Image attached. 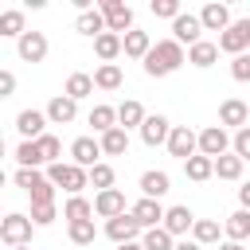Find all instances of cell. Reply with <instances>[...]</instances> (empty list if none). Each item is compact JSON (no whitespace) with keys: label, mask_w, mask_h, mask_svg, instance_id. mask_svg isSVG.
I'll return each mask as SVG.
<instances>
[{"label":"cell","mask_w":250,"mask_h":250,"mask_svg":"<svg viewBox=\"0 0 250 250\" xmlns=\"http://www.w3.org/2000/svg\"><path fill=\"white\" fill-rule=\"evenodd\" d=\"M184 62H188V51H184L176 39H160V43L148 51V59H145V74H148V78H168V74H176Z\"/></svg>","instance_id":"1"},{"label":"cell","mask_w":250,"mask_h":250,"mask_svg":"<svg viewBox=\"0 0 250 250\" xmlns=\"http://www.w3.org/2000/svg\"><path fill=\"white\" fill-rule=\"evenodd\" d=\"M47 180L55 184V188H62L66 195H82V188L90 184V172L86 168H78V164H47Z\"/></svg>","instance_id":"2"},{"label":"cell","mask_w":250,"mask_h":250,"mask_svg":"<svg viewBox=\"0 0 250 250\" xmlns=\"http://www.w3.org/2000/svg\"><path fill=\"white\" fill-rule=\"evenodd\" d=\"M31 215H20V211H12V215H4L0 219V238H4V246L12 250V246H31Z\"/></svg>","instance_id":"3"},{"label":"cell","mask_w":250,"mask_h":250,"mask_svg":"<svg viewBox=\"0 0 250 250\" xmlns=\"http://www.w3.org/2000/svg\"><path fill=\"white\" fill-rule=\"evenodd\" d=\"M98 8H102L105 27H109L113 35H129V31H133V8H129L125 0H102Z\"/></svg>","instance_id":"4"},{"label":"cell","mask_w":250,"mask_h":250,"mask_svg":"<svg viewBox=\"0 0 250 250\" xmlns=\"http://www.w3.org/2000/svg\"><path fill=\"white\" fill-rule=\"evenodd\" d=\"M230 148H234V137H230L223 125H207V129L199 133V152H203V156L219 160V156H227Z\"/></svg>","instance_id":"5"},{"label":"cell","mask_w":250,"mask_h":250,"mask_svg":"<svg viewBox=\"0 0 250 250\" xmlns=\"http://www.w3.org/2000/svg\"><path fill=\"white\" fill-rule=\"evenodd\" d=\"M246 47H250V16H246V20H234V23L219 35V51H227L230 59H234V55H246Z\"/></svg>","instance_id":"6"},{"label":"cell","mask_w":250,"mask_h":250,"mask_svg":"<svg viewBox=\"0 0 250 250\" xmlns=\"http://www.w3.org/2000/svg\"><path fill=\"white\" fill-rule=\"evenodd\" d=\"M168 152H172V156H180V160L199 156V133H191L188 125H176V129H172V137H168Z\"/></svg>","instance_id":"7"},{"label":"cell","mask_w":250,"mask_h":250,"mask_svg":"<svg viewBox=\"0 0 250 250\" xmlns=\"http://www.w3.org/2000/svg\"><path fill=\"white\" fill-rule=\"evenodd\" d=\"M129 211H133V219L141 223V230L164 227V215H168V207H160V199H145V195H141V199H137Z\"/></svg>","instance_id":"8"},{"label":"cell","mask_w":250,"mask_h":250,"mask_svg":"<svg viewBox=\"0 0 250 250\" xmlns=\"http://www.w3.org/2000/svg\"><path fill=\"white\" fill-rule=\"evenodd\" d=\"M137 234H141V223L133 219V211H125V215H117V219H109V223H105V238H109V242H117V246L137 242Z\"/></svg>","instance_id":"9"},{"label":"cell","mask_w":250,"mask_h":250,"mask_svg":"<svg viewBox=\"0 0 250 250\" xmlns=\"http://www.w3.org/2000/svg\"><path fill=\"white\" fill-rule=\"evenodd\" d=\"M172 39L184 47H195L199 39H203V23H199V16H191V12H184V16H176L172 20Z\"/></svg>","instance_id":"10"},{"label":"cell","mask_w":250,"mask_h":250,"mask_svg":"<svg viewBox=\"0 0 250 250\" xmlns=\"http://www.w3.org/2000/svg\"><path fill=\"white\" fill-rule=\"evenodd\" d=\"M172 129H176V125H172L164 113H148V121L141 125V141H145L148 148H156V145H168Z\"/></svg>","instance_id":"11"},{"label":"cell","mask_w":250,"mask_h":250,"mask_svg":"<svg viewBox=\"0 0 250 250\" xmlns=\"http://www.w3.org/2000/svg\"><path fill=\"white\" fill-rule=\"evenodd\" d=\"M98 156H102V141H94V137H78V141L70 145V164H78V168H86V172L102 164Z\"/></svg>","instance_id":"12"},{"label":"cell","mask_w":250,"mask_h":250,"mask_svg":"<svg viewBox=\"0 0 250 250\" xmlns=\"http://www.w3.org/2000/svg\"><path fill=\"white\" fill-rule=\"evenodd\" d=\"M246 121H250V105H246L242 98H227V102L219 105V125H223V129L230 125V129L238 133V129H246Z\"/></svg>","instance_id":"13"},{"label":"cell","mask_w":250,"mask_h":250,"mask_svg":"<svg viewBox=\"0 0 250 250\" xmlns=\"http://www.w3.org/2000/svg\"><path fill=\"white\" fill-rule=\"evenodd\" d=\"M16 51H20L23 62H43L47 59V35L43 31H27V35L16 39Z\"/></svg>","instance_id":"14"},{"label":"cell","mask_w":250,"mask_h":250,"mask_svg":"<svg viewBox=\"0 0 250 250\" xmlns=\"http://www.w3.org/2000/svg\"><path fill=\"white\" fill-rule=\"evenodd\" d=\"M74 117H78V102H74V98L55 94V98L47 102V121H51V125H70Z\"/></svg>","instance_id":"15"},{"label":"cell","mask_w":250,"mask_h":250,"mask_svg":"<svg viewBox=\"0 0 250 250\" xmlns=\"http://www.w3.org/2000/svg\"><path fill=\"white\" fill-rule=\"evenodd\" d=\"M94 215H102L105 223H109V219H117V215H125V195H121L117 188L98 191V195H94Z\"/></svg>","instance_id":"16"},{"label":"cell","mask_w":250,"mask_h":250,"mask_svg":"<svg viewBox=\"0 0 250 250\" xmlns=\"http://www.w3.org/2000/svg\"><path fill=\"white\" fill-rule=\"evenodd\" d=\"M43 125H47V109H23L16 117V129L23 141H39L43 137Z\"/></svg>","instance_id":"17"},{"label":"cell","mask_w":250,"mask_h":250,"mask_svg":"<svg viewBox=\"0 0 250 250\" xmlns=\"http://www.w3.org/2000/svg\"><path fill=\"white\" fill-rule=\"evenodd\" d=\"M199 23H203V31H227L234 20H230V12H227V4H203V12H199Z\"/></svg>","instance_id":"18"},{"label":"cell","mask_w":250,"mask_h":250,"mask_svg":"<svg viewBox=\"0 0 250 250\" xmlns=\"http://www.w3.org/2000/svg\"><path fill=\"white\" fill-rule=\"evenodd\" d=\"M172 191V180H168V172H160V168H148L145 176H141V195L145 199H160V195H168Z\"/></svg>","instance_id":"19"},{"label":"cell","mask_w":250,"mask_h":250,"mask_svg":"<svg viewBox=\"0 0 250 250\" xmlns=\"http://www.w3.org/2000/svg\"><path fill=\"white\" fill-rule=\"evenodd\" d=\"M145 121H148V113H145V105H141L137 98H129V102L117 105V125H121L125 133H129V129H141Z\"/></svg>","instance_id":"20"},{"label":"cell","mask_w":250,"mask_h":250,"mask_svg":"<svg viewBox=\"0 0 250 250\" xmlns=\"http://www.w3.org/2000/svg\"><path fill=\"white\" fill-rule=\"evenodd\" d=\"M191 227H195V215H191L188 207H168V215H164V230H168L172 238H184Z\"/></svg>","instance_id":"21"},{"label":"cell","mask_w":250,"mask_h":250,"mask_svg":"<svg viewBox=\"0 0 250 250\" xmlns=\"http://www.w3.org/2000/svg\"><path fill=\"white\" fill-rule=\"evenodd\" d=\"M74 31H82V35H105L109 27H105V16H102V8H90V12H78V20H74Z\"/></svg>","instance_id":"22"},{"label":"cell","mask_w":250,"mask_h":250,"mask_svg":"<svg viewBox=\"0 0 250 250\" xmlns=\"http://www.w3.org/2000/svg\"><path fill=\"white\" fill-rule=\"evenodd\" d=\"M121 39H125V55H129V59H141V62H145V59H148V51L156 47V43L148 39V31H141V27H133V31H129V35H121Z\"/></svg>","instance_id":"23"},{"label":"cell","mask_w":250,"mask_h":250,"mask_svg":"<svg viewBox=\"0 0 250 250\" xmlns=\"http://www.w3.org/2000/svg\"><path fill=\"white\" fill-rule=\"evenodd\" d=\"M215 59H219V43H211V39H199L195 47H188V62L199 66V70L215 66Z\"/></svg>","instance_id":"24"},{"label":"cell","mask_w":250,"mask_h":250,"mask_svg":"<svg viewBox=\"0 0 250 250\" xmlns=\"http://www.w3.org/2000/svg\"><path fill=\"white\" fill-rule=\"evenodd\" d=\"M223 230H227V238H230V242H246V238H250V211H242V207H238V211H230V215H227V223H223Z\"/></svg>","instance_id":"25"},{"label":"cell","mask_w":250,"mask_h":250,"mask_svg":"<svg viewBox=\"0 0 250 250\" xmlns=\"http://www.w3.org/2000/svg\"><path fill=\"white\" fill-rule=\"evenodd\" d=\"M121 51H125V39H121V35H113V31H105V35H98V39H94V55H98L102 62H113Z\"/></svg>","instance_id":"26"},{"label":"cell","mask_w":250,"mask_h":250,"mask_svg":"<svg viewBox=\"0 0 250 250\" xmlns=\"http://www.w3.org/2000/svg\"><path fill=\"white\" fill-rule=\"evenodd\" d=\"M184 176H188V180H195V184H203V180H211V176H215V160L199 152V156L184 160Z\"/></svg>","instance_id":"27"},{"label":"cell","mask_w":250,"mask_h":250,"mask_svg":"<svg viewBox=\"0 0 250 250\" xmlns=\"http://www.w3.org/2000/svg\"><path fill=\"white\" fill-rule=\"evenodd\" d=\"M66 98H74V102H82V98H90L94 94V74H82V70H74L70 78H66V90H62Z\"/></svg>","instance_id":"28"},{"label":"cell","mask_w":250,"mask_h":250,"mask_svg":"<svg viewBox=\"0 0 250 250\" xmlns=\"http://www.w3.org/2000/svg\"><path fill=\"white\" fill-rule=\"evenodd\" d=\"M102 152L105 156H125L129 152V133L117 125V129H109V133H102Z\"/></svg>","instance_id":"29"},{"label":"cell","mask_w":250,"mask_h":250,"mask_svg":"<svg viewBox=\"0 0 250 250\" xmlns=\"http://www.w3.org/2000/svg\"><path fill=\"white\" fill-rule=\"evenodd\" d=\"M66 238H70L74 246H94V238H98V227H94V219L66 223Z\"/></svg>","instance_id":"30"},{"label":"cell","mask_w":250,"mask_h":250,"mask_svg":"<svg viewBox=\"0 0 250 250\" xmlns=\"http://www.w3.org/2000/svg\"><path fill=\"white\" fill-rule=\"evenodd\" d=\"M0 35H8V39H20V35H27V27H23V12H20V8H8V12H0Z\"/></svg>","instance_id":"31"},{"label":"cell","mask_w":250,"mask_h":250,"mask_svg":"<svg viewBox=\"0 0 250 250\" xmlns=\"http://www.w3.org/2000/svg\"><path fill=\"white\" fill-rule=\"evenodd\" d=\"M121 82H125V78H121V66H117V62H102V66L94 70V86H98V90H117Z\"/></svg>","instance_id":"32"},{"label":"cell","mask_w":250,"mask_h":250,"mask_svg":"<svg viewBox=\"0 0 250 250\" xmlns=\"http://www.w3.org/2000/svg\"><path fill=\"white\" fill-rule=\"evenodd\" d=\"M242 168H246V160L234 156V152H227V156L215 160V176L219 180H242Z\"/></svg>","instance_id":"33"},{"label":"cell","mask_w":250,"mask_h":250,"mask_svg":"<svg viewBox=\"0 0 250 250\" xmlns=\"http://www.w3.org/2000/svg\"><path fill=\"white\" fill-rule=\"evenodd\" d=\"M62 219L66 223H82V219H94V203L82 199V195H70L66 207H62Z\"/></svg>","instance_id":"34"},{"label":"cell","mask_w":250,"mask_h":250,"mask_svg":"<svg viewBox=\"0 0 250 250\" xmlns=\"http://www.w3.org/2000/svg\"><path fill=\"white\" fill-rule=\"evenodd\" d=\"M90 125H94V133L117 129V109H113V105H94V109H90Z\"/></svg>","instance_id":"35"},{"label":"cell","mask_w":250,"mask_h":250,"mask_svg":"<svg viewBox=\"0 0 250 250\" xmlns=\"http://www.w3.org/2000/svg\"><path fill=\"white\" fill-rule=\"evenodd\" d=\"M16 160H20V168H43V164H47L35 141H20V145H16Z\"/></svg>","instance_id":"36"},{"label":"cell","mask_w":250,"mask_h":250,"mask_svg":"<svg viewBox=\"0 0 250 250\" xmlns=\"http://www.w3.org/2000/svg\"><path fill=\"white\" fill-rule=\"evenodd\" d=\"M141 246H145V250H176V238H172L164 227H152V230L141 234Z\"/></svg>","instance_id":"37"},{"label":"cell","mask_w":250,"mask_h":250,"mask_svg":"<svg viewBox=\"0 0 250 250\" xmlns=\"http://www.w3.org/2000/svg\"><path fill=\"white\" fill-rule=\"evenodd\" d=\"M191 238H195L199 246H211V242H219V219H195V227H191Z\"/></svg>","instance_id":"38"},{"label":"cell","mask_w":250,"mask_h":250,"mask_svg":"<svg viewBox=\"0 0 250 250\" xmlns=\"http://www.w3.org/2000/svg\"><path fill=\"white\" fill-rule=\"evenodd\" d=\"M35 145H39V152H43V160H47V164H59V152H62V145H59V137H51V133H43V137H39Z\"/></svg>","instance_id":"39"},{"label":"cell","mask_w":250,"mask_h":250,"mask_svg":"<svg viewBox=\"0 0 250 250\" xmlns=\"http://www.w3.org/2000/svg\"><path fill=\"white\" fill-rule=\"evenodd\" d=\"M90 184H94L98 191H109V188H113V168H109V164L90 168Z\"/></svg>","instance_id":"40"},{"label":"cell","mask_w":250,"mask_h":250,"mask_svg":"<svg viewBox=\"0 0 250 250\" xmlns=\"http://www.w3.org/2000/svg\"><path fill=\"white\" fill-rule=\"evenodd\" d=\"M27 195H31V207H43V203H55V184H51V180H43V184H35V188H31Z\"/></svg>","instance_id":"41"},{"label":"cell","mask_w":250,"mask_h":250,"mask_svg":"<svg viewBox=\"0 0 250 250\" xmlns=\"http://www.w3.org/2000/svg\"><path fill=\"white\" fill-rule=\"evenodd\" d=\"M152 16L176 20V16H184V12H180V0H152Z\"/></svg>","instance_id":"42"},{"label":"cell","mask_w":250,"mask_h":250,"mask_svg":"<svg viewBox=\"0 0 250 250\" xmlns=\"http://www.w3.org/2000/svg\"><path fill=\"white\" fill-rule=\"evenodd\" d=\"M59 219V211H55V203H43V207H31V223L35 227H51Z\"/></svg>","instance_id":"43"},{"label":"cell","mask_w":250,"mask_h":250,"mask_svg":"<svg viewBox=\"0 0 250 250\" xmlns=\"http://www.w3.org/2000/svg\"><path fill=\"white\" fill-rule=\"evenodd\" d=\"M230 78L234 82H250V55H234L230 59Z\"/></svg>","instance_id":"44"},{"label":"cell","mask_w":250,"mask_h":250,"mask_svg":"<svg viewBox=\"0 0 250 250\" xmlns=\"http://www.w3.org/2000/svg\"><path fill=\"white\" fill-rule=\"evenodd\" d=\"M234 156H242V160H250V125L234 133Z\"/></svg>","instance_id":"45"},{"label":"cell","mask_w":250,"mask_h":250,"mask_svg":"<svg viewBox=\"0 0 250 250\" xmlns=\"http://www.w3.org/2000/svg\"><path fill=\"white\" fill-rule=\"evenodd\" d=\"M12 90H16V74L0 70V98H12Z\"/></svg>","instance_id":"46"},{"label":"cell","mask_w":250,"mask_h":250,"mask_svg":"<svg viewBox=\"0 0 250 250\" xmlns=\"http://www.w3.org/2000/svg\"><path fill=\"white\" fill-rule=\"evenodd\" d=\"M238 207H242V211H250V184H242V188H238Z\"/></svg>","instance_id":"47"},{"label":"cell","mask_w":250,"mask_h":250,"mask_svg":"<svg viewBox=\"0 0 250 250\" xmlns=\"http://www.w3.org/2000/svg\"><path fill=\"white\" fill-rule=\"evenodd\" d=\"M176 250H203V246H199L195 238H180V242H176Z\"/></svg>","instance_id":"48"},{"label":"cell","mask_w":250,"mask_h":250,"mask_svg":"<svg viewBox=\"0 0 250 250\" xmlns=\"http://www.w3.org/2000/svg\"><path fill=\"white\" fill-rule=\"evenodd\" d=\"M219 250H246V246H242V242H230V238H227V242H219Z\"/></svg>","instance_id":"49"},{"label":"cell","mask_w":250,"mask_h":250,"mask_svg":"<svg viewBox=\"0 0 250 250\" xmlns=\"http://www.w3.org/2000/svg\"><path fill=\"white\" fill-rule=\"evenodd\" d=\"M117 250H145L141 242H125V246H117Z\"/></svg>","instance_id":"50"},{"label":"cell","mask_w":250,"mask_h":250,"mask_svg":"<svg viewBox=\"0 0 250 250\" xmlns=\"http://www.w3.org/2000/svg\"><path fill=\"white\" fill-rule=\"evenodd\" d=\"M12 250H31V246H12Z\"/></svg>","instance_id":"51"}]
</instances>
